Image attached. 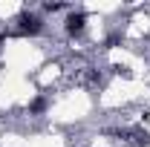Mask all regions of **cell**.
<instances>
[{
    "mask_svg": "<svg viewBox=\"0 0 150 147\" xmlns=\"http://www.w3.org/2000/svg\"><path fill=\"white\" fill-rule=\"evenodd\" d=\"M67 29L69 32H81L84 29V15H72V18L67 20Z\"/></svg>",
    "mask_w": 150,
    "mask_h": 147,
    "instance_id": "obj_1",
    "label": "cell"
},
{
    "mask_svg": "<svg viewBox=\"0 0 150 147\" xmlns=\"http://www.w3.org/2000/svg\"><path fill=\"white\" fill-rule=\"evenodd\" d=\"M23 29H26V32H38V18L23 15Z\"/></svg>",
    "mask_w": 150,
    "mask_h": 147,
    "instance_id": "obj_2",
    "label": "cell"
}]
</instances>
